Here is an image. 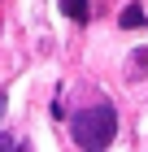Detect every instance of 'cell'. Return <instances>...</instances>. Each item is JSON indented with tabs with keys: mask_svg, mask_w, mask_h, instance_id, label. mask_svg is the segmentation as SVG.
Here are the masks:
<instances>
[{
	"mask_svg": "<svg viewBox=\"0 0 148 152\" xmlns=\"http://www.w3.org/2000/svg\"><path fill=\"white\" fill-rule=\"evenodd\" d=\"M113 135H118V113L109 104H91L74 117V143L87 152H100L105 143H113Z\"/></svg>",
	"mask_w": 148,
	"mask_h": 152,
	"instance_id": "obj_1",
	"label": "cell"
},
{
	"mask_svg": "<svg viewBox=\"0 0 148 152\" xmlns=\"http://www.w3.org/2000/svg\"><path fill=\"white\" fill-rule=\"evenodd\" d=\"M61 13H66L70 22H87V18H91L87 0H61Z\"/></svg>",
	"mask_w": 148,
	"mask_h": 152,
	"instance_id": "obj_2",
	"label": "cell"
},
{
	"mask_svg": "<svg viewBox=\"0 0 148 152\" xmlns=\"http://www.w3.org/2000/svg\"><path fill=\"white\" fill-rule=\"evenodd\" d=\"M118 22H122L126 31H135V26H144L148 18H144V9H139V4H126V9H122V18H118Z\"/></svg>",
	"mask_w": 148,
	"mask_h": 152,
	"instance_id": "obj_3",
	"label": "cell"
},
{
	"mask_svg": "<svg viewBox=\"0 0 148 152\" xmlns=\"http://www.w3.org/2000/svg\"><path fill=\"white\" fill-rule=\"evenodd\" d=\"M0 148H18V139L13 135H0Z\"/></svg>",
	"mask_w": 148,
	"mask_h": 152,
	"instance_id": "obj_4",
	"label": "cell"
}]
</instances>
